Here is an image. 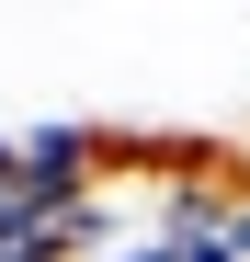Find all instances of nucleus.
I'll return each mask as SVG.
<instances>
[]
</instances>
